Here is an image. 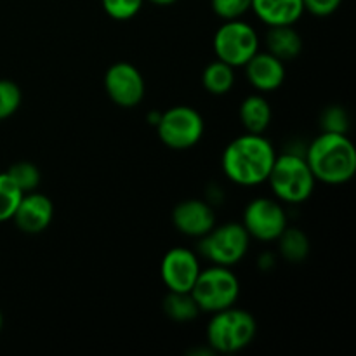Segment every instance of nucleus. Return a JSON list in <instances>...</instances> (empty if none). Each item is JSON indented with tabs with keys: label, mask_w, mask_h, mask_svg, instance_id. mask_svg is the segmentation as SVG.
Listing matches in <instances>:
<instances>
[{
	"label": "nucleus",
	"mask_w": 356,
	"mask_h": 356,
	"mask_svg": "<svg viewBox=\"0 0 356 356\" xmlns=\"http://www.w3.org/2000/svg\"><path fill=\"white\" fill-rule=\"evenodd\" d=\"M163 313L172 322L186 323L193 322L202 312L191 292H169L163 299Z\"/></svg>",
	"instance_id": "obj_20"
},
{
	"label": "nucleus",
	"mask_w": 356,
	"mask_h": 356,
	"mask_svg": "<svg viewBox=\"0 0 356 356\" xmlns=\"http://www.w3.org/2000/svg\"><path fill=\"white\" fill-rule=\"evenodd\" d=\"M302 3H305V13L316 17H329L343 6V0H302Z\"/></svg>",
	"instance_id": "obj_27"
},
{
	"label": "nucleus",
	"mask_w": 356,
	"mask_h": 356,
	"mask_svg": "<svg viewBox=\"0 0 356 356\" xmlns=\"http://www.w3.org/2000/svg\"><path fill=\"white\" fill-rule=\"evenodd\" d=\"M23 92L19 86L9 79H0V122L7 120L19 110Z\"/></svg>",
	"instance_id": "obj_23"
},
{
	"label": "nucleus",
	"mask_w": 356,
	"mask_h": 356,
	"mask_svg": "<svg viewBox=\"0 0 356 356\" xmlns=\"http://www.w3.org/2000/svg\"><path fill=\"white\" fill-rule=\"evenodd\" d=\"M54 218V204L51 198L37 190L24 193L13 216L17 229L26 235H38L51 226Z\"/></svg>",
	"instance_id": "obj_13"
},
{
	"label": "nucleus",
	"mask_w": 356,
	"mask_h": 356,
	"mask_svg": "<svg viewBox=\"0 0 356 356\" xmlns=\"http://www.w3.org/2000/svg\"><path fill=\"white\" fill-rule=\"evenodd\" d=\"M172 225L181 235L202 238L218 225L214 205L200 198H186L174 207Z\"/></svg>",
	"instance_id": "obj_12"
},
{
	"label": "nucleus",
	"mask_w": 356,
	"mask_h": 356,
	"mask_svg": "<svg viewBox=\"0 0 356 356\" xmlns=\"http://www.w3.org/2000/svg\"><path fill=\"white\" fill-rule=\"evenodd\" d=\"M277 149L263 134H243L228 143L221 156V169L225 176L236 186H259L266 183Z\"/></svg>",
	"instance_id": "obj_1"
},
{
	"label": "nucleus",
	"mask_w": 356,
	"mask_h": 356,
	"mask_svg": "<svg viewBox=\"0 0 356 356\" xmlns=\"http://www.w3.org/2000/svg\"><path fill=\"white\" fill-rule=\"evenodd\" d=\"M23 191L16 186L7 172H0V222L13 221V216L23 198Z\"/></svg>",
	"instance_id": "obj_21"
},
{
	"label": "nucleus",
	"mask_w": 356,
	"mask_h": 356,
	"mask_svg": "<svg viewBox=\"0 0 356 356\" xmlns=\"http://www.w3.org/2000/svg\"><path fill=\"white\" fill-rule=\"evenodd\" d=\"M2 325H3V316H2V312H0V330H2Z\"/></svg>",
	"instance_id": "obj_31"
},
{
	"label": "nucleus",
	"mask_w": 356,
	"mask_h": 356,
	"mask_svg": "<svg viewBox=\"0 0 356 356\" xmlns=\"http://www.w3.org/2000/svg\"><path fill=\"white\" fill-rule=\"evenodd\" d=\"M145 0H101L104 13L115 21H129L138 16Z\"/></svg>",
	"instance_id": "obj_25"
},
{
	"label": "nucleus",
	"mask_w": 356,
	"mask_h": 356,
	"mask_svg": "<svg viewBox=\"0 0 356 356\" xmlns=\"http://www.w3.org/2000/svg\"><path fill=\"white\" fill-rule=\"evenodd\" d=\"M160 117H162V111L153 110V111H149L148 115H146V120H148L149 124L153 125V127H156V125H159V122H160Z\"/></svg>",
	"instance_id": "obj_29"
},
{
	"label": "nucleus",
	"mask_w": 356,
	"mask_h": 356,
	"mask_svg": "<svg viewBox=\"0 0 356 356\" xmlns=\"http://www.w3.org/2000/svg\"><path fill=\"white\" fill-rule=\"evenodd\" d=\"M252 0H211L212 13L222 21L242 19L250 10Z\"/></svg>",
	"instance_id": "obj_26"
},
{
	"label": "nucleus",
	"mask_w": 356,
	"mask_h": 356,
	"mask_svg": "<svg viewBox=\"0 0 356 356\" xmlns=\"http://www.w3.org/2000/svg\"><path fill=\"white\" fill-rule=\"evenodd\" d=\"M200 271V257L186 247L170 249L160 264V277L169 292H191Z\"/></svg>",
	"instance_id": "obj_11"
},
{
	"label": "nucleus",
	"mask_w": 356,
	"mask_h": 356,
	"mask_svg": "<svg viewBox=\"0 0 356 356\" xmlns=\"http://www.w3.org/2000/svg\"><path fill=\"white\" fill-rule=\"evenodd\" d=\"M277 242L278 252H280L282 259H285L287 263L299 264L309 256V238L302 229L287 226L284 233L277 238Z\"/></svg>",
	"instance_id": "obj_19"
},
{
	"label": "nucleus",
	"mask_w": 356,
	"mask_h": 356,
	"mask_svg": "<svg viewBox=\"0 0 356 356\" xmlns=\"http://www.w3.org/2000/svg\"><path fill=\"white\" fill-rule=\"evenodd\" d=\"M156 134L160 141L170 149L184 152L202 141L205 132V120L195 108L179 104L172 106L167 111H162L159 125H156Z\"/></svg>",
	"instance_id": "obj_8"
},
{
	"label": "nucleus",
	"mask_w": 356,
	"mask_h": 356,
	"mask_svg": "<svg viewBox=\"0 0 356 356\" xmlns=\"http://www.w3.org/2000/svg\"><path fill=\"white\" fill-rule=\"evenodd\" d=\"M242 225L250 238L264 243L277 242L278 236L289 226L287 211L277 198L257 197L247 204Z\"/></svg>",
	"instance_id": "obj_9"
},
{
	"label": "nucleus",
	"mask_w": 356,
	"mask_h": 356,
	"mask_svg": "<svg viewBox=\"0 0 356 356\" xmlns=\"http://www.w3.org/2000/svg\"><path fill=\"white\" fill-rule=\"evenodd\" d=\"M261 40L256 28L243 19L225 21L212 38L216 59L233 66L243 68L250 58L261 51Z\"/></svg>",
	"instance_id": "obj_7"
},
{
	"label": "nucleus",
	"mask_w": 356,
	"mask_h": 356,
	"mask_svg": "<svg viewBox=\"0 0 356 356\" xmlns=\"http://www.w3.org/2000/svg\"><path fill=\"white\" fill-rule=\"evenodd\" d=\"M275 259H277V257H275L273 252H264L261 254L259 261H257V266H259L263 271H268L270 268L275 266Z\"/></svg>",
	"instance_id": "obj_28"
},
{
	"label": "nucleus",
	"mask_w": 356,
	"mask_h": 356,
	"mask_svg": "<svg viewBox=\"0 0 356 356\" xmlns=\"http://www.w3.org/2000/svg\"><path fill=\"white\" fill-rule=\"evenodd\" d=\"M256 334V318L236 306L212 313L207 323V344L214 353H238L252 343Z\"/></svg>",
	"instance_id": "obj_4"
},
{
	"label": "nucleus",
	"mask_w": 356,
	"mask_h": 356,
	"mask_svg": "<svg viewBox=\"0 0 356 356\" xmlns=\"http://www.w3.org/2000/svg\"><path fill=\"white\" fill-rule=\"evenodd\" d=\"M238 120L249 134H264L273 120L271 104L263 94H250L240 103Z\"/></svg>",
	"instance_id": "obj_16"
},
{
	"label": "nucleus",
	"mask_w": 356,
	"mask_h": 356,
	"mask_svg": "<svg viewBox=\"0 0 356 356\" xmlns=\"http://www.w3.org/2000/svg\"><path fill=\"white\" fill-rule=\"evenodd\" d=\"M104 89L117 106L129 110L145 99L146 83L141 72L132 63L118 61L104 73Z\"/></svg>",
	"instance_id": "obj_10"
},
{
	"label": "nucleus",
	"mask_w": 356,
	"mask_h": 356,
	"mask_svg": "<svg viewBox=\"0 0 356 356\" xmlns=\"http://www.w3.org/2000/svg\"><path fill=\"white\" fill-rule=\"evenodd\" d=\"M235 68L214 59L202 72V86L212 96H226L235 87Z\"/></svg>",
	"instance_id": "obj_18"
},
{
	"label": "nucleus",
	"mask_w": 356,
	"mask_h": 356,
	"mask_svg": "<svg viewBox=\"0 0 356 356\" xmlns=\"http://www.w3.org/2000/svg\"><path fill=\"white\" fill-rule=\"evenodd\" d=\"M266 52L287 63L302 52V37L294 26H270L264 37Z\"/></svg>",
	"instance_id": "obj_17"
},
{
	"label": "nucleus",
	"mask_w": 356,
	"mask_h": 356,
	"mask_svg": "<svg viewBox=\"0 0 356 356\" xmlns=\"http://www.w3.org/2000/svg\"><path fill=\"white\" fill-rule=\"evenodd\" d=\"M320 127H322V132L346 134L350 129V115L339 104L327 106L320 115Z\"/></svg>",
	"instance_id": "obj_24"
},
{
	"label": "nucleus",
	"mask_w": 356,
	"mask_h": 356,
	"mask_svg": "<svg viewBox=\"0 0 356 356\" xmlns=\"http://www.w3.org/2000/svg\"><path fill=\"white\" fill-rule=\"evenodd\" d=\"M305 159L315 179L330 186L350 183L356 174V148L346 134L322 132L309 143Z\"/></svg>",
	"instance_id": "obj_2"
},
{
	"label": "nucleus",
	"mask_w": 356,
	"mask_h": 356,
	"mask_svg": "<svg viewBox=\"0 0 356 356\" xmlns=\"http://www.w3.org/2000/svg\"><path fill=\"white\" fill-rule=\"evenodd\" d=\"M250 10L268 28L296 26L305 16V3L302 0H252Z\"/></svg>",
	"instance_id": "obj_15"
},
{
	"label": "nucleus",
	"mask_w": 356,
	"mask_h": 356,
	"mask_svg": "<svg viewBox=\"0 0 356 356\" xmlns=\"http://www.w3.org/2000/svg\"><path fill=\"white\" fill-rule=\"evenodd\" d=\"M10 179L16 183V186L19 188L23 193H30V191H35L38 186H40V169H38L35 163L31 162H16L9 167L7 170Z\"/></svg>",
	"instance_id": "obj_22"
},
{
	"label": "nucleus",
	"mask_w": 356,
	"mask_h": 356,
	"mask_svg": "<svg viewBox=\"0 0 356 356\" xmlns=\"http://www.w3.org/2000/svg\"><path fill=\"white\" fill-rule=\"evenodd\" d=\"M243 68L247 80L257 92H273L280 89L287 76L285 63L266 51H257Z\"/></svg>",
	"instance_id": "obj_14"
},
{
	"label": "nucleus",
	"mask_w": 356,
	"mask_h": 356,
	"mask_svg": "<svg viewBox=\"0 0 356 356\" xmlns=\"http://www.w3.org/2000/svg\"><path fill=\"white\" fill-rule=\"evenodd\" d=\"M191 296L200 312L212 315L236 305L240 296V282L232 268L211 264L200 271L191 289Z\"/></svg>",
	"instance_id": "obj_5"
},
{
	"label": "nucleus",
	"mask_w": 356,
	"mask_h": 356,
	"mask_svg": "<svg viewBox=\"0 0 356 356\" xmlns=\"http://www.w3.org/2000/svg\"><path fill=\"white\" fill-rule=\"evenodd\" d=\"M275 198L282 204H305L315 191L316 179L301 153H282L277 155L270 176H268Z\"/></svg>",
	"instance_id": "obj_3"
},
{
	"label": "nucleus",
	"mask_w": 356,
	"mask_h": 356,
	"mask_svg": "<svg viewBox=\"0 0 356 356\" xmlns=\"http://www.w3.org/2000/svg\"><path fill=\"white\" fill-rule=\"evenodd\" d=\"M148 2L155 3V6H160V7H167V6H172V3H176L177 0H148Z\"/></svg>",
	"instance_id": "obj_30"
},
{
	"label": "nucleus",
	"mask_w": 356,
	"mask_h": 356,
	"mask_svg": "<svg viewBox=\"0 0 356 356\" xmlns=\"http://www.w3.org/2000/svg\"><path fill=\"white\" fill-rule=\"evenodd\" d=\"M250 240L242 222L216 225L207 235L198 238V254L216 266L232 268L247 256Z\"/></svg>",
	"instance_id": "obj_6"
}]
</instances>
